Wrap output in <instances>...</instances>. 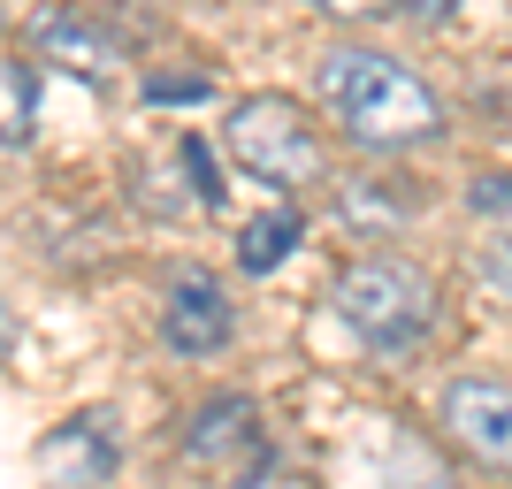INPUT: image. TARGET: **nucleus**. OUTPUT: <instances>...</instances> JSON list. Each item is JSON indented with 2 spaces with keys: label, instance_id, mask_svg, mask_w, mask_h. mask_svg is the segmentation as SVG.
Wrapping results in <instances>:
<instances>
[{
  "label": "nucleus",
  "instance_id": "nucleus-1",
  "mask_svg": "<svg viewBox=\"0 0 512 489\" xmlns=\"http://www.w3.org/2000/svg\"><path fill=\"white\" fill-rule=\"evenodd\" d=\"M314 92H321V107L337 115L344 138H352V146H375V153L428 146V138L444 130L436 92H428L406 62L375 54V46H329L314 62Z\"/></svg>",
  "mask_w": 512,
  "mask_h": 489
},
{
  "label": "nucleus",
  "instance_id": "nucleus-2",
  "mask_svg": "<svg viewBox=\"0 0 512 489\" xmlns=\"http://www.w3.org/2000/svg\"><path fill=\"white\" fill-rule=\"evenodd\" d=\"M329 306H337V321L367 352H413V344L436 329V283L398 253L352 260L337 276V291H329Z\"/></svg>",
  "mask_w": 512,
  "mask_h": 489
},
{
  "label": "nucleus",
  "instance_id": "nucleus-3",
  "mask_svg": "<svg viewBox=\"0 0 512 489\" xmlns=\"http://www.w3.org/2000/svg\"><path fill=\"white\" fill-rule=\"evenodd\" d=\"M222 146H230V161L253 176V184H268V192H299V184L321 176V138L299 115V100H283V92L237 100L230 123H222Z\"/></svg>",
  "mask_w": 512,
  "mask_h": 489
},
{
  "label": "nucleus",
  "instance_id": "nucleus-4",
  "mask_svg": "<svg viewBox=\"0 0 512 489\" xmlns=\"http://www.w3.org/2000/svg\"><path fill=\"white\" fill-rule=\"evenodd\" d=\"M184 451H192V467H207L222 489H260L268 474H276V444H268L253 398H214V405H199Z\"/></svg>",
  "mask_w": 512,
  "mask_h": 489
},
{
  "label": "nucleus",
  "instance_id": "nucleus-5",
  "mask_svg": "<svg viewBox=\"0 0 512 489\" xmlns=\"http://www.w3.org/2000/svg\"><path fill=\"white\" fill-rule=\"evenodd\" d=\"M436 413H444V436L467 451V459H482V467L512 474V383H490V375H459V383H444Z\"/></svg>",
  "mask_w": 512,
  "mask_h": 489
},
{
  "label": "nucleus",
  "instance_id": "nucleus-6",
  "mask_svg": "<svg viewBox=\"0 0 512 489\" xmlns=\"http://www.w3.org/2000/svg\"><path fill=\"white\" fill-rule=\"evenodd\" d=\"M31 54L69 69V77H92V85H115V77H123V39H115L107 23H92L85 8H46V16H31Z\"/></svg>",
  "mask_w": 512,
  "mask_h": 489
},
{
  "label": "nucleus",
  "instance_id": "nucleus-7",
  "mask_svg": "<svg viewBox=\"0 0 512 489\" xmlns=\"http://www.w3.org/2000/svg\"><path fill=\"white\" fill-rule=\"evenodd\" d=\"M31 467L46 474V489H100L107 474L123 467V451H115V413H77L31 451Z\"/></svg>",
  "mask_w": 512,
  "mask_h": 489
},
{
  "label": "nucleus",
  "instance_id": "nucleus-8",
  "mask_svg": "<svg viewBox=\"0 0 512 489\" xmlns=\"http://www.w3.org/2000/svg\"><path fill=\"white\" fill-rule=\"evenodd\" d=\"M230 337H237L230 291L214 276H176L169 306H161V344L184 352V360H214V352H230Z\"/></svg>",
  "mask_w": 512,
  "mask_h": 489
},
{
  "label": "nucleus",
  "instance_id": "nucleus-9",
  "mask_svg": "<svg viewBox=\"0 0 512 489\" xmlns=\"http://www.w3.org/2000/svg\"><path fill=\"white\" fill-rule=\"evenodd\" d=\"M299 237H306L299 207H268V214H253V222L237 230V268H245V276H268V268H283V260L299 253Z\"/></svg>",
  "mask_w": 512,
  "mask_h": 489
},
{
  "label": "nucleus",
  "instance_id": "nucleus-10",
  "mask_svg": "<svg viewBox=\"0 0 512 489\" xmlns=\"http://www.w3.org/2000/svg\"><path fill=\"white\" fill-rule=\"evenodd\" d=\"M39 138V69L0 62V153H23Z\"/></svg>",
  "mask_w": 512,
  "mask_h": 489
},
{
  "label": "nucleus",
  "instance_id": "nucleus-11",
  "mask_svg": "<svg viewBox=\"0 0 512 489\" xmlns=\"http://www.w3.org/2000/svg\"><path fill=\"white\" fill-rule=\"evenodd\" d=\"M398 184L390 176H352L344 184V222H406V214H421V192H398Z\"/></svg>",
  "mask_w": 512,
  "mask_h": 489
},
{
  "label": "nucleus",
  "instance_id": "nucleus-12",
  "mask_svg": "<svg viewBox=\"0 0 512 489\" xmlns=\"http://www.w3.org/2000/svg\"><path fill=\"white\" fill-rule=\"evenodd\" d=\"M474 207L482 214H512V176H482V184H474Z\"/></svg>",
  "mask_w": 512,
  "mask_h": 489
},
{
  "label": "nucleus",
  "instance_id": "nucleus-13",
  "mask_svg": "<svg viewBox=\"0 0 512 489\" xmlns=\"http://www.w3.org/2000/svg\"><path fill=\"white\" fill-rule=\"evenodd\" d=\"M482 260H490V276H497V283L512 291V214H505V230L490 237V253H482Z\"/></svg>",
  "mask_w": 512,
  "mask_h": 489
},
{
  "label": "nucleus",
  "instance_id": "nucleus-14",
  "mask_svg": "<svg viewBox=\"0 0 512 489\" xmlns=\"http://www.w3.org/2000/svg\"><path fill=\"white\" fill-rule=\"evenodd\" d=\"M199 92H207V77H153L146 100H199Z\"/></svg>",
  "mask_w": 512,
  "mask_h": 489
},
{
  "label": "nucleus",
  "instance_id": "nucleus-15",
  "mask_svg": "<svg viewBox=\"0 0 512 489\" xmlns=\"http://www.w3.org/2000/svg\"><path fill=\"white\" fill-rule=\"evenodd\" d=\"M390 489H451V482H444L436 467H421V459H413V474H406V482H390Z\"/></svg>",
  "mask_w": 512,
  "mask_h": 489
},
{
  "label": "nucleus",
  "instance_id": "nucleus-16",
  "mask_svg": "<svg viewBox=\"0 0 512 489\" xmlns=\"http://www.w3.org/2000/svg\"><path fill=\"white\" fill-rule=\"evenodd\" d=\"M16 344H23V321L8 314V306H0V360H8V352H16Z\"/></svg>",
  "mask_w": 512,
  "mask_h": 489
},
{
  "label": "nucleus",
  "instance_id": "nucleus-17",
  "mask_svg": "<svg viewBox=\"0 0 512 489\" xmlns=\"http://www.w3.org/2000/svg\"><path fill=\"white\" fill-rule=\"evenodd\" d=\"M398 8H406V16H451L459 0H398Z\"/></svg>",
  "mask_w": 512,
  "mask_h": 489
},
{
  "label": "nucleus",
  "instance_id": "nucleus-18",
  "mask_svg": "<svg viewBox=\"0 0 512 489\" xmlns=\"http://www.w3.org/2000/svg\"><path fill=\"white\" fill-rule=\"evenodd\" d=\"M321 8H360V0H321Z\"/></svg>",
  "mask_w": 512,
  "mask_h": 489
}]
</instances>
